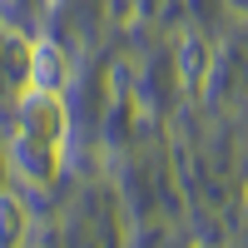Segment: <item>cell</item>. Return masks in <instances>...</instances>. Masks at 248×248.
<instances>
[{"mask_svg": "<svg viewBox=\"0 0 248 248\" xmlns=\"http://www.w3.org/2000/svg\"><path fill=\"white\" fill-rule=\"evenodd\" d=\"M25 233H30V214L20 194H0V248H25Z\"/></svg>", "mask_w": 248, "mask_h": 248, "instance_id": "cell-3", "label": "cell"}, {"mask_svg": "<svg viewBox=\"0 0 248 248\" xmlns=\"http://www.w3.org/2000/svg\"><path fill=\"white\" fill-rule=\"evenodd\" d=\"M65 134H70L65 99L30 85L25 94H20L15 139H10L15 174H25L30 184H50V179L60 174V159H65Z\"/></svg>", "mask_w": 248, "mask_h": 248, "instance_id": "cell-1", "label": "cell"}, {"mask_svg": "<svg viewBox=\"0 0 248 248\" xmlns=\"http://www.w3.org/2000/svg\"><path fill=\"white\" fill-rule=\"evenodd\" d=\"M179 60H184V85L199 90V85H203V65H209V45H203L199 35H189V40H184V50H179Z\"/></svg>", "mask_w": 248, "mask_h": 248, "instance_id": "cell-4", "label": "cell"}, {"mask_svg": "<svg viewBox=\"0 0 248 248\" xmlns=\"http://www.w3.org/2000/svg\"><path fill=\"white\" fill-rule=\"evenodd\" d=\"M65 79H70V60L60 55V45L40 40V45L30 50V85H35V90L60 94V90H65Z\"/></svg>", "mask_w": 248, "mask_h": 248, "instance_id": "cell-2", "label": "cell"}]
</instances>
